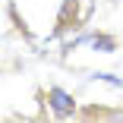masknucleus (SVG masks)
I'll return each mask as SVG.
<instances>
[{
	"mask_svg": "<svg viewBox=\"0 0 123 123\" xmlns=\"http://www.w3.org/2000/svg\"><path fill=\"white\" fill-rule=\"evenodd\" d=\"M51 107H54L60 117H66V114H73V98H69L63 88H51Z\"/></svg>",
	"mask_w": 123,
	"mask_h": 123,
	"instance_id": "obj_1",
	"label": "nucleus"
}]
</instances>
